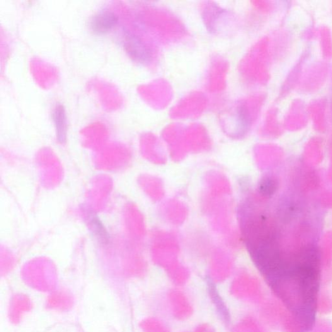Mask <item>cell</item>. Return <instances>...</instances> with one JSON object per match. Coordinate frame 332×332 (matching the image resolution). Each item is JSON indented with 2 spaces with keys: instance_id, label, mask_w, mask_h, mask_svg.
<instances>
[{
  "instance_id": "obj_1",
  "label": "cell",
  "mask_w": 332,
  "mask_h": 332,
  "mask_svg": "<svg viewBox=\"0 0 332 332\" xmlns=\"http://www.w3.org/2000/svg\"><path fill=\"white\" fill-rule=\"evenodd\" d=\"M122 38L126 52L135 61L141 64H147L151 61V52L138 36L129 31H124Z\"/></svg>"
},
{
  "instance_id": "obj_2",
  "label": "cell",
  "mask_w": 332,
  "mask_h": 332,
  "mask_svg": "<svg viewBox=\"0 0 332 332\" xmlns=\"http://www.w3.org/2000/svg\"><path fill=\"white\" fill-rule=\"evenodd\" d=\"M118 23V17L110 11L99 12L91 21V28L97 34H105L113 30Z\"/></svg>"
},
{
  "instance_id": "obj_3",
  "label": "cell",
  "mask_w": 332,
  "mask_h": 332,
  "mask_svg": "<svg viewBox=\"0 0 332 332\" xmlns=\"http://www.w3.org/2000/svg\"><path fill=\"white\" fill-rule=\"evenodd\" d=\"M53 120L56 129L57 137L60 142L66 140L67 132V121L66 111L61 104H58L53 112Z\"/></svg>"
},
{
  "instance_id": "obj_4",
  "label": "cell",
  "mask_w": 332,
  "mask_h": 332,
  "mask_svg": "<svg viewBox=\"0 0 332 332\" xmlns=\"http://www.w3.org/2000/svg\"><path fill=\"white\" fill-rule=\"evenodd\" d=\"M232 120H233L235 135H242L248 129L250 124V116L248 110L244 106H239L236 108Z\"/></svg>"
},
{
  "instance_id": "obj_5",
  "label": "cell",
  "mask_w": 332,
  "mask_h": 332,
  "mask_svg": "<svg viewBox=\"0 0 332 332\" xmlns=\"http://www.w3.org/2000/svg\"><path fill=\"white\" fill-rule=\"evenodd\" d=\"M278 182L273 178H265L259 184V192L263 197H271L275 194L278 189Z\"/></svg>"
}]
</instances>
